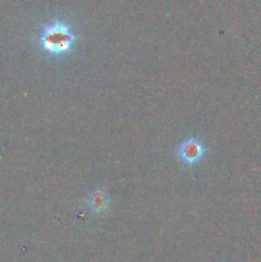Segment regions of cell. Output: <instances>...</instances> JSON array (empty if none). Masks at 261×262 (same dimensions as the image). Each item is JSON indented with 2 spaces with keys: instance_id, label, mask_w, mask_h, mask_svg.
Returning a JSON list of instances; mask_svg holds the SVG:
<instances>
[{
  "instance_id": "6da1fadb",
  "label": "cell",
  "mask_w": 261,
  "mask_h": 262,
  "mask_svg": "<svg viewBox=\"0 0 261 262\" xmlns=\"http://www.w3.org/2000/svg\"><path fill=\"white\" fill-rule=\"evenodd\" d=\"M38 41L46 54L53 56L64 55L73 49L76 43V35L71 26L63 20H54L44 26Z\"/></svg>"
},
{
  "instance_id": "3957f363",
  "label": "cell",
  "mask_w": 261,
  "mask_h": 262,
  "mask_svg": "<svg viewBox=\"0 0 261 262\" xmlns=\"http://www.w3.org/2000/svg\"><path fill=\"white\" fill-rule=\"evenodd\" d=\"M84 205L92 214H101V212L106 211L107 207H109L110 199L104 189L97 188L87 194Z\"/></svg>"
},
{
  "instance_id": "7a4b0ae2",
  "label": "cell",
  "mask_w": 261,
  "mask_h": 262,
  "mask_svg": "<svg viewBox=\"0 0 261 262\" xmlns=\"http://www.w3.org/2000/svg\"><path fill=\"white\" fill-rule=\"evenodd\" d=\"M177 158L184 166H194L202 161L206 154L204 142L197 137H188L177 147Z\"/></svg>"
}]
</instances>
